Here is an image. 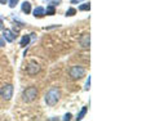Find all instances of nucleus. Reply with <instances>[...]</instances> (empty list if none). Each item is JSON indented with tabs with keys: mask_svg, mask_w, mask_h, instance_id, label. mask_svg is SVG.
Instances as JSON below:
<instances>
[{
	"mask_svg": "<svg viewBox=\"0 0 155 121\" xmlns=\"http://www.w3.org/2000/svg\"><path fill=\"white\" fill-rule=\"evenodd\" d=\"M5 45V40H4V37L0 35V46H4Z\"/></svg>",
	"mask_w": 155,
	"mask_h": 121,
	"instance_id": "obj_17",
	"label": "nucleus"
},
{
	"mask_svg": "<svg viewBox=\"0 0 155 121\" xmlns=\"http://www.w3.org/2000/svg\"><path fill=\"white\" fill-rule=\"evenodd\" d=\"M81 2H84V0H71V4H79Z\"/></svg>",
	"mask_w": 155,
	"mask_h": 121,
	"instance_id": "obj_20",
	"label": "nucleus"
},
{
	"mask_svg": "<svg viewBox=\"0 0 155 121\" xmlns=\"http://www.w3.org/2000/svg\"><path fill=\"white\" fill-rule=\"evenodd\" d=\"M0 97L5 100H11L13 97V85L12 84H5L0 88Z\"/></svg>",
	"mask_w": 155,
	"mask_h": 121,
	"instance_id": "obj_4",
	"label": "nucleus"
},
{
	"mask_svg": "<svg viewBox=\"0 0 155 121\" xmlns=\"http://www.w3.org/2000/svg\"><path fill=\"white\" fill-rule=\"evenodd\" d=\"M71 117H72L71 113H66L65 117H64V120H65V121H69V120H71Z\"/></svg>",
	"mask_w": 155,
	"mask_h": 121,
	"instance_id": "obj_18",
	"label": "nucleus"
},
{
	"mask_svg": "<svg viewBox=\"0 0 155 121\" xmlns=\"http://www.w3.org/2000/svg\"><path fill=\"white\" fill-rule=\"evenodd\" d=\"M87 111H88V107H83V108H81V111L79 112V115H78L76 120H78V121L83 120V117H84V116H85V113H87Z\"/></svg>",
	"mask_w": 155,
	"mask_h": 121,
	"instance_id": "obj_11",
	"label": "nucleus"
},
{
	"mask_svg": "<svg viewBox=\"0 0 155 121\" xmlns=\"http://www.w3.org/2000/svg\"><path fill=\"white\" fill-rule=\"evenodd\" d=\"M22 12L25 14H30V12H31V4L28 2H25L22 4Z\"/></svg>",
	"mask_w": 155,
	"mask_h": 121,
	"instance_id": "obj_9",
	"label": "nucleus"
},
{
	"mask_svg": "<svg viewBox=\"0 0 155 121\" xmlns=\"http://www.w3.org/2000/svg\"><path fill=\"white\" fill-rule=\"evenodd\" d=\"M91 9V4L87 3V4H81V5L79 7V11H89Z\"/></svg>",
	"mask_w": 155,
	"mask_h": 121,
	"instance_id": "obj_14",
	"label": "nucleus"
},
{
	"mask_svg": "<svg viewBox=\"0 0 155 121\" xmlns=\"http://www.w3.org/2000/svg\"><path fill=\"white\" fill-rule=\"evenodd\" d=\"M36 98H38V89H36V86H28V88H26L25 90H23V93H22L23 102L31 103L32 100H35Z\"/></svg>",
	"mask_w": 155,
	"mask_h": 121,
	"instance_id": "obj_2",
	"label": "nucleus"
},
{
	"mask_svg": "<svg viewBox=\"0 0 155 121\" xmlns=\"http://www.w3.org/2000/svg\"><path fill=\"white\" fill-rule=\"evenodd\" d=\"M69 75L72 80H79L85 75V70L80 66H72L69 71Z\"/></svg>",
	"mask_w": 155,
	"mask_h": 121,
	"instance_id": "obj_3",
	"label": "nucleus"
},
{
	"mask_svg": "<svg viewBox=\"0 0 155 121\" xmlns=\"http://www.w3.org/2000/svg\"><path fill=\"white\" fill-rule=\"evenodd\" d=\"M28 44H30V35H25L21 39V41H19V45H21V46H26Z\"/></svg>",
	"mask_w": 155,
	"mask_h": 121,
	"instance_id": "obj_10",
	"label": "nucleus"
},
{
	"mask_svg": "<svg viewBox=\"0 0 155 121\" xmlns=\"http://www.w3.org/2000/svg\"><path fill=\"white\" fill-rule=\"evenodd\" d=\"M79 44L83 49H89L91 46V35L89 33H83L79 39Z\"/></svg>",
	"mask_w": 155,
	"mask_h": 121,
	"instance_id": "obj_5",
	"label": "nucleus"
},
{
	"mask_svg": "<svg viewBox=\"0 0 155 121\" xmlns=\"http://www.w3.org/2000/svg\"><path fill=\"white\" fill-rule=\"evenodd\" d=\"M18 2L19 0H8V4H9V7L11 8H14L18 4Z\"/></svg>",
	"mask_w": 155,
	"mask_h": 121,
	"instance_id": "obj_15",
	"label": "nucleus"
},
{
	"mask_svg": "<svg viewBox=\"0 0 155 121\" xmlns=\"http://www.w3.org/2000/svg\"><path fill=\"white\" fill-rule=\"evenodd\" d=\"M75 13H76L75 9L74 8H70V9H67V12H66L65 16L66 17H72V16H75Z\"/></svg>",
	"mask_w": 155,
	"mask_h": 121,
	"instance_id": "obj_13",
	"label": "nucleus"
},
{
	"mask_svg": "<svg viewBox=\"0 0 155 121\" xmlns=\"http://www.w3.org/2000/svg\"><path fill=\"white\" fill-rule=\"evenodd\" d=\"M91 88V76H88V80H87V83H85V90H88Z\"/></svg>",
	"mask_w": 155,
	"mask_h": 121,
	"instance_id": "obj_16",
	"label": "nucleus"
},
{
	"mask_svg": "<svg viewBox=\"0 0 155 121\" xmlns=\"http://www.w3.org/2000/svg\"><path fill=\"white\" fill-rule=\"evenodd\" d=\"M60 97H61V91L58 88H51L49 90L45 93V103L48 106H54L57 104V102L60 100Z\"/></svg>",
	"mask_w": 155,
	"mask_h": 121,
	"instance_id": "obj_1",
	"label": "nucleus"
},
{
	"mask_svg": "<svg viewBox=\"0 0 155 121\" xmlns=\"http://www.w3.org/2000/svg\"><path fill=\"white\" fill-rule=\"evenodd\" d=\"M3 32H4L3 33V35H4V40H7L8 43H13L14 39L17 37V33L13 32L12 30H8V28H4Z\"/></svg>",
	"mask_w": 155,
	"mask_h": 121,
	"instance_id": "obj_7",
	"label": "nucleus"
},
{
	"mask_svg": "<svg viewBox=\"0 0 155 121\" xmlns=\"http://www.w3.org/2000/svg\"><path fill=\"white\" fill-rule=\"evenodd\" d=\"M8 3V0H0V4H5Z\"/></svg>",
	"mask_w": 155,
	"mask_h": 121,
	"instance_id": "obj_21",
	"label": "nucleus"
},
{
	"mask_svg": "<svg viewBox=\"0 0 155 121\" xmlns=\"http://www.w3.org/2000/svg\"><path fill=\"white\" fill-rule=\"evenodd\" d=\"M0 30H4V25H3V18L2 17H0Z\"/></svg>",
	"mask_w": 155,
	"mask_h": 121,
	"instance_id": "obj_19",
	"label": "nucleus"
},
{
	"mask_svg": "<svg viewBox=\"0 0 155 121\" xmlns=\"http://www.w3.org/2000/svg\"><path fill=\"white\" fill-rule=\"evenodd\" d=\"M56 13V9L53 5H49V7H47V11H45V14H48V16H53V14Z\"/></svg>",
	"mask_w": 155,
	"mask_h": 121,
	"instance_id": "obj_12",
	"label": "nucleus"
},
{
	"mask_svg": "<svg viewBox=\"0 0 155 121\" xmlns=\"http://www.w3.org/2000/svg\"><path fill=\"white\" fill-rule=\"evenodd\" d=\"M39 71H40V66H39L38 63H35V62L28 63V66L26 67V72H27V75H30V76L36 75Z\"/></svg>",
	"mask_w": 155,
	"mask_h": 121,
	"instance_id": "obj_6",
	"label": "nucleus"
},
{
	"mask_svg": "<svg viewBox=\"0 0 155 121\" xmlns=\"http://www.w3.org/2000/svg\"><path fill=\"white\" fill-rule=\"evenodd\" d=\"M44 16H45V9L44 8H43V7L35 8V11H34V17L41 18V17H44Z\"/></svg>",
	"mask_w": 155,
	"mask_h": 121,
	"instance_id": "obj_8",
	"label": "nucleus"
}]
</instances>
